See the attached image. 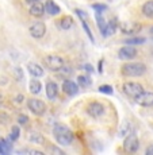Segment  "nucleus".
I'll list each match as a JSON object with an SVG mask.
<instances>
[{
	"label": "nucleus",
	"mask_w": 153,
	"mask_h": 155,
	"mask_svg": "<svg viewBox=\"0 0 153 155\" xmlns=\"http://www.w3.org/2000/svg\"><path fill=\"white\" fill-rule=\"evenodd\" d=\"M19 136H20V128L18 126H12V128H11V134H10V140L11 142L18 140Z\"/></svg>",
	"instance_id": "obj_27"
},
{
	"label": "nucleus",
	"mask_w": 153,
	"mask_h": 155,
	"mask_svg": "<svg viewBox=\"0 0 153 155\" xmlns=\"http://www.w3.org/2000/svg\"><path fill=\"white\" fill-rule=\"evenodd\" d=\"M151 32H153V27H152V28H151Z\"/></svg>",
	"instance_id": "obj_39"
},
{
	"label": "nucleus",
	"mask_w": 153,
	"mask_h": 155,
	"mask_svg": "<svg viewBox=\"0 0 153 155\" xmlns=\"http://www.w3.org/2000/svg\"><path fill=\"white\" fill-rule=\"evenodd\" d=\"M62 92H64L67 96H75V94L79 93V85L76 82L67 80V81L62 82Z\"/></svg>",
	"instance_id": "obj_12"
},
{
	"label": "nucleus",
	"mask_w": 153,
	"mask_h": 155,
	"mask_svg": "<svg viewBox=\"0 0 153 155\" xmlns=\"http://www.w3.org/2000/svg\"><path fill=\"white\" fill-rule=\"evenodd\" d=\"M145 154H146V155H153V144H151L148 148H146Z\"/></svg>",
	"instance_id": "obj_36"
},
{
	"label": "nucleus",
	"mask_w": 153,
	"mask_h": 155,
	"mask_svg": "<svg viewBox=\"0 0 153 155\" xmlns=\"http://www.w3.org/2000/svg\"><path fill=\"white\" fill-rule=\"evenodd\" d=\"M27 140L31 143H35V144H42V146L45 144V138L37 131H30L27 134Z\"/></svg>",
	"instance_id": "obj_17"
},
{
	"label": "nucleus",
	"mask_w": 153,
	"mask_h": 155,
	"mask_svg": "<svg viewBox=\"0 0 153 155\" xmlns=\"http://www.w3.org/2000/svg\"><path fill=\"white\" fill-rule=\"evenodd\" d=\"M77 85L83 86V88H87V86L91 85V78L88 76H79L77 77Z\"/></svg>",
	"instance_id": "obj_26"
},
{
	"label": "nucleus",
	"mask_w": 153,
	"mask_h": 155,
	"mask_svg": "<svg viewBox=\"0 0 153 155\" xmlns=\"http://www.w3.org/2000/svg\"><path fill=\"white\" fill-rule=\"evenodd\" d=\"M99 92L106 93V94H113V86H110V85H100V86H99Z\"/></svg>",
	"instance_id": "obj_30"
},
{
	"label": "nucleus",
	"mask_w": 153,
	"mask_h": 155,
	"mask_svg": "<svg viewBox=\"0 0 153 155\" xmlns=\"http://www.w3.org/2000/svg\"><path fill=\"white\" fill-rule=\"evenodd\" d=\"M121 31L126 35H136L137 32L141 30V25L138 23H129V22H123L119 25Z\"/></svg>",
	"instance_id": "obj_11"
},
{
	"label": "nucleus",
	"mask_w": 153,
	"mask_h": 155,
	"mask_svg": "<svg viewBox=\"0 0 153 155\" xmlns=\"http://www.w3.org/2000/svg\"><path fill=\"white\" fill-rule=\"evenodd\" d=\"M148 68L144 62H127L121 68V74L123 77H141L146 73Z\"/></svg>",
	"instance_id": "obj_1"
},
{
	"label": "nucleus",
	"mask_w": 153,
	"mask_h": 155,
	"mask_svg": "<svg viewBox=\"0 0 153 155\" xmlns=\"http://www.w3.org/2000/svg\"><path fill=\"white\" fill-rule=\"evenodd\" d=\"M29 32L33 38L35 39H41L46 34V25L43 22H34L29 28Z\"/></svg>",
	"instance_id": "obj_8"
},
{
	"label": "nucleus",
	"mask_w": 153,
	"mask_h": 155,
	"mask_svg": "<svg viewBox=\"0 0 153 155\" xmlns=\"http://www.w3.org/2000/svg\"><path fill=\"white\" fill-rule=\"evenodd\" d=\"M27 70L33 77H42L43 76V69H42V66L38 64H35V62H29Z\"/></svg>",
	"instance_id": "obj_16"
},
{
	"label": "nucleus",
	"mask_w": 153,
	"mask_h": 155,
	"mask_svg": "<svg viewBox=\"0 0 153 155\" xmlns=\"http://www.w3.org/2000/svg\"><path fill=\"white\" fill-rule=\"evenodd\" d=\"M11 151V143L10 140L0 139V154H8Z\"/></svg>",
	"instance_id": "obj_25"
},
{
	"label": "nucleus",
	"mask_w": 153,
	"mask_h": 155,
	"mask_svg": "<svg viewBox=\"0 0 153 155\" xmlns=\"http://www.w3.org/2000/svg\"><path fill=\"white\" fill-rule=\"evenodd\" d=\"M16 121H18L19 126H26V124L29 123V117L26 115H19L18 116V119H16Z\"/></svg>",
	"instance_id": "obj_31"
},
{
	"label": "nucleus",
	"mask_w": 153,
	"mask_h": 155,
	"mask_svg": "<svg viewBox=\"0 0 153 155\" xmlns=\"http://www.w3.org/2000/svg\"><path fill=\"white\" fill-rule=\"evenodd\" d=\"M50 151H52L53 154H60V155H64L65 153L62 150H60L58 147H50Z\"/></svg>",
	"instance_id": "obj_34"
},
{
	"label": "nucleus",
	"mask_w": 153,
	"mask_h": 155,
	"mask_svg": "<svg viewBox=\"0 0 153 155\" xmlns=\"http://www.w3.org/2000/svg\"><path fill=\"white\" fill-rule=\"evenodd\" d=\"M96 23H98V27L100 30L102 35L104 34V30H106V26H107V20L104 19L103 14L102 12H96Z\"/></svg>",
	"instance_id": "obj_22"
},
{
	"label": "nucleus",
	"mask_w": 153,
	"mask_h": 155,
	"mask_svg": "<svg viewBox=\"0 0 153 155\" xmlns=\"http://www.w3.org/2000/svg\"><path fill=\"white\" fill-rule=\"evenodd\" d=\"M30 154V155H43V153H42L41 150H22L19 151V154Z\"/></svg>",
	"instance_id": "obj_32"
},
{
	"label": "nucleus",
	"mask_w": 153,
	"mask_h": 155,
	"mask_svg": "<svg viewBox=\"0 0 153 155\" xmlns=\"http://www.w3.org/2000/svg\"><path fill=\"white\" fill-rule=\"evenodd\" d=\"M11 121V117L5 112H0V126H5Z\"/></svg>",
	"instance_id": "obj_29"
},
{
	"label": "nucleus",
	"mask_w": 153,
	"mask_h": 155,
	"mask_svg": "<svg viewBox=\"0 0 153 155\" xmlns=\"http://www.w3.org/2000/svg\"><path fill=\"white\" fill-rule=\"evenodd\" d=\"M60 28L61 30H69L72 26L75 25V22H73V18L72 16H62L61 19H60Z\"/></svg>",
	"instance_id": "obj_20"
},
{
	"label": "nucleus",
	"mask_w": 153,
	"mask_h": 155,
	"mask_svg": "<svg viewBox=\"0 0 153 155\" xmlns=\"http://www.w3.org/2000/svg\"><path fill=\"white\" fill-rule=\"evenodd\" d=\"M134 100H136V103L138 104V105L145 107V108L153 107V92H146V91H144L142 93H140Z\"/></svg>",
	"instance_id": "obj_10"
},
{
	"label": "nucleus",
	"mask_w": 153,
	"mask_h": 155,
	"mask_svg": "<svg viewBox=\"0 0 153 155\" xmlns=\"http://www.w3.org/2000/svg\"><path fill=\"white\" fill-rule=\"evenodd\" d=\"M122 91L126 96L131 97V99H136L140 93H142L145 89L144 86L140 84V82H136V81H126L123 85H122Z\"/></svg>",
	"instance_id": "obj_3"
},
{
	"label": "nucleus",
	"mask_w": 153,
	"mask_h": 155,
	"mask_svg": "<svg viewBox=\"0 0 153 155\" xmlns=\"http://www.w3.org/2000/svg\"><path fill=\"white\" fill-rule=\"evenodd\" d=\"M142 14L148 19H153V0H148L142 5Z\"/></svg>",
	"instance_id": "obj_19"
},
{
	"label": "nucleus",
	"mask_w": 153,
	"mask_h": 155,
	"mask_svg": "<svg viewBox=\"0 0 153 155\" xmlns=\"http://www.w3.org/2000/svg\"><path fill=\"white\" fill-rule=\"evenodd\" d=\"M26 3H27L29 5H31V4H34V3H40V2H42V0H25Z\"/></svg>",
	"instance_id": "obj_37"
},
{
	"label": "nucleus",
	"mask_w": 153,
	"mask_h": 155,
	"mask_svg": "<svg viewBox=\"0 0 153 155\" xmlns=\"http://www.w3.org/2000/svg\"><path fill=\"white\" fill-rule=\"evenodd\" d=\"M92 8H94L96 12H102V11L107 10V5H104V4H94L92 5Z\"/></svg>",
	"instance_id": "obj_33"
},
{
	"label": "nucleus",
	"mask_w": 153,
	"mask_h": 155,
	"mask_svg": "<svg viewBox=\"0 0 153 155\" xmlns=\"http://www.w3.org/2000/svg\"><path fill=\"white\" fill-rule=\"evenodd\" d=\"M45 91H46V96L49 100H56L57 96H58V86H57V84L53 81L47 82Z\"/></svg>",
	"instance_id": "obj_14"
},
{
	"label": "nucleus",
	"mask_w": 153,
	"mask_h": 155,
	"mask_svg": "<svg viewBox=\"0 0 153 155\" xmlns=\"http://www.w3.org/2000/svg\"><path fill=\"white\" fill-rule=\"evenodd\" d=\"M43 62H45V65H46V66L49 68L52 71H60L62 68L65 66L64 58H62V57H60V55H54V54L46 55L43 58Z\"/></svg>",
	"instance_id": "obj_5"
},
{
	"label": "nucleus",
	"mask_w": 153,
	"mask_h": 155,
	"mask_svg": "<svg viewBox=\"0 0 153 155\" xmlns=\"http://www.w3.org/2000/svg\"><path fill=\"white\" fill-rule=\"evenodd\" d=\"M53 134H54L57 143L61 146H69V144H72V142H73V139H75L73 132H72L68 127L62 126V124H57V126L53 128Z\"/></svg>",
	"instance_id": "obj_2"
},
{
	"label": "nucleus",
	"mask_w": 153,
	"mask_h": 155,
	"mask_svg": "<svg viewBox=\"0 0 153 155\" xmlns=\"http://www.w3.org/2000/svg\"><path fill=\"white\" fill-rule=\"evenodd\" d=\"M12 76L16 81H23L25 80V73H23V69L20 66H15L12 69Z\"/></svg>",
	"instance_id": "obj_23"
},
{
	"label": "nucleus",
	"mask_w": 153,
	"mask_h": 155,
	"mask_svg": "<svg viewBox=\"0 0 153 155\" xmlns=\"http://www.w3.org/2000/svg\"><path fill=\"white\" fill-rule=\"evenodd\" d=\"M85 70L87 71H92V66L91 65H85Z\"/></svg>",
	"instance_id": "obj_38"
},
{
	"label": "nucleus",
	"mask_w": 153,
	"mask_h": 155,
	"mask_svg": "<svg viewBox=\"0 0 153 155\" xmlns=\"http://www.w3.org/2000/svg\"><path fill=\"white\" fill-rule=\"evenodd\" d=\"M144 42H145V38H141V37H133V35H131V38H127V39H125V43H126V45H131V46L142 45Z\"/></svg>",
	"instance_id": "obj_24"
},
{
	"label": "nucleus",
	"mask_w": 153,
	"mask_h": 155,
	"mask_svg": "<svg viewBox=\"0 0 153 155\" xmlns=\"http://www.w3.org/2000/svg\"><path fill=\"white\" fill-rule=\"evenodd\" d=\"M0 107H2V101H0Z\"/></svg>",
	"instance_id": "obj_40"
},
{
	"label": "nucleus",
	"mask_w": 153,
	"mask_h": 155,
	"mask_svg": "<svg viewBox=\"0 0 153 155\" xmlns=\"http://www.w3.org/2000/svg\"><path fill=\"white\" fill-rule=\"evenodd\" d=\"M137 55V49L131 45H126V46L121 47L118 51V58L122 61H131L133 58H136Z\"/></svg>",
	"instance_id": "obj_9"
},
{
	"label": "nucleus",
	"mask_w": 153,
	"mask_h": 155,
	"mask_svg": "<svg viewBox=\"0 0 153 155\" xmlns=\"http://www.w3.org/2000/svg\"><path fill=\"white\" fill-rule=\"evenodd\" d=\"M82 22V25H83V28H84V31L87 32V35H88V38H89V41H91L92 43H95V39H94V35H92V32H91V28L88 27V23H87V19H83V20H80Z\"/></svg>",
	"instance_id": "obj_28"
},
{
	"label": "nucleus",
	"mask_w": 153,
	"mask_h": 155,
	"mask_svg": "<svg viewBox=\"0 0 153 155\" xmlns=\"http://www.w3.org/2000/svg\"><path fill=\"white\" fill-rule=\"evenodd\" d=\"M43 8H45V12L52 15V16H56V15L61 12V8L58 7V4H56L54 0H45Z\"/></svg>",
	"instance_id": "obj_13"
},
{
	"label": "nucleus",
	"mask_w": 153,
	"mask_h": 155,
	"mask_svg": "<svg viewBox=\"0 0 153 155\" xmlns=\"http://www.w3.org/2000/svg\"><path fill=\"white\" fill-rule=\"evenodd\" d=\"M23 100H25V96H23V94H18V96L15 97V101H16L18 104H20Z\"/></svg>",
	"instance_id": "obj_35"
},
{
	"label": "nucleus",
	"mask_w": 153,
	"mask_h": 155,
	"mask_svg": "<svg viewBox=\"0 0 153 155\" xmlns=\"http://www.w3.org/2000/svg\"><path fill=\"white\" fill-rule=\"evenodd\" d=\"M116 20L115 19H113V20H110V22H107V26H106V30H104V34H103V37H110V35H113L114 32H115V30H116Z\"/></svg>",
	"instance_id": "obj_21"
},
{
	"label": "nucleus",
	"mask_w": 153,
	"mask_h": 155,
	"mask_svg": "<svg viewBox=\"0 0 153 155\" xmlns=\"http://www.w3.org/2000/svg\"><path fill=\"white\" fill-rule=\"evenodd\" d=\"M29 88L33 94H38L42 91V84L40 82V80H37V77H33V80H30Z\"/></svg>",
	"instance_id": "obj_18"
},
{
	"label": "nucleus",
	"mask_w": 153,
	"mask_h": 155,
	"mask_svg": "<svg viewBox=\"0 0 153 155\" xmlns=\"http://www.w3.org/2000/svg\"><path fill=\"white\" fill-rule=\"evenodd\" d=\"M27 108L35 116H42L46 112V104L40 99H29L27 100Z\"/></svg>",
	"instance_id": "obj_6"
},
{
	"label": "nucleus",
	"mask_w": 153,
	"mask_h": 155,
	"mask_svg": "<svg viewBox=\"0 0 153 155\" xmlns=\"http://www.w3.org/2000/svg\"><path fill=\"white\" fill-rule=\"evenodd\" d=\"M29 14L31 15V16H34V18H41V16H43V14H45L43 4H41V2L31 4V5H30V8H29Z\"/></svg>",
	"instance_id": "obj_15"
},
{
	"label": "nucleus",
	"mask_w": 153,
	"mask_h": 155,
	"mask_svg": "<svg viewBox=\"0 0 153 155\" xmlns=\"http://www.w3.org/2000/svg\"><path fill=\"white\" fill-rule=\"evenodd\" d=\"M104 112H106V108H104V105L102 103H99V101H92V103H89L88 105H87V113L94 119L102 117V116L104 115Z\"/></svg>",
	"instance_id": "obj_7"
},
{
	"label": "nucleus",
	"mask_w": 153,
	"mask_h": 155,
	"mask_svg": "<svg viewBox=\"0 0 153 155\" xmlns=\"http://www.w3.org/2000/svg\"><path fill=\"white\" fill-rule=\"evenodd\" d=\"M122 147H123V151L127 154H134L138 151L140 148V140L134 134H127L126 138L123 139V143H122Z\"/></svg>",
	"instance_id": "obj_4"
}]
</instances>
